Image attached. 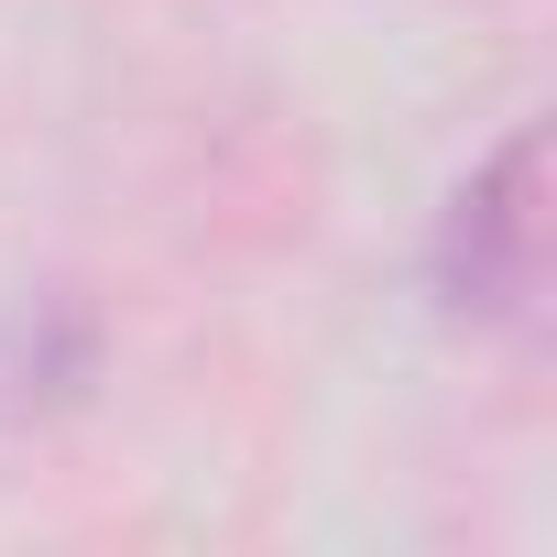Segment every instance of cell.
Segmentation results:
<instances>
[{
	"mask_svg": "<svg viewBox=\"0 0 557 557\" xmlns=\"http://www.w3.org/2000/svg\"><path fill=\"white\" fill-rule=\"evenodd\" d=\"M535 132H513L437 219V296L459 318H535L546 296V208H535Z\"/></svg>",
	"mask_w": 557,
	"mask_h": 557,
	"instance_id": "cell-1",
	"label": "cell"
}]
</instances>
